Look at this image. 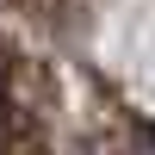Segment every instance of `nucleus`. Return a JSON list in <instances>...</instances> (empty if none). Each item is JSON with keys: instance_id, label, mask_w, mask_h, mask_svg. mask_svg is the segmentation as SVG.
<instances>
[{"instance_id": "nucleus-1", "label": "nucleus", "mask_w": 155, "mask_h": 155, "mask_svg": "<svg viewBox=\"0 0 155 155\" xmlns=\"http://www.w3.org/2000/svg\"><path fill=\"white\" fill-rule=\"evenodd\" d=\"M130 155H155V137H143V143H137V149H130Z\"/></svg>"}]
</instances>
